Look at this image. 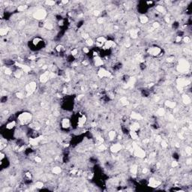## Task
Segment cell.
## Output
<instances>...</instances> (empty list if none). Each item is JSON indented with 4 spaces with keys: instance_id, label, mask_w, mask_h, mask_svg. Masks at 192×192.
I'll return each mask as SVG.
<instances>
[{
    "instance_id": "29",
    "label": "cell",
    "mask_w": 192,
    "mask_h": 192,
    "mask_svg": "<svg viewBox=\"0 0 192 192\" xmlns=\"http://www.w3.org/2000/svg\"><path fill=\"white\" fill-rule=\"evenodd\" d=\"M9 31L10 29L8 27H2L1 29H0V35H1V36H5Z\"/></svg>"
},
{
    "instance_id": "15",
    "label": "cell",
    "mask_w": 192,
    "mask_h": 192,
    "mask_svg": "<svg viewBox=\"0 0 192 192\" xmlns=\"http://www.w3.org/2000/svg\"><path fill=\"white\" fill-rule=\"evenodd\" d=\"M93 62H94V65L96 67H101L104 65V60L100 56L93 58Z\"/></svg>"
},
{
    "instance_id": "49",
    "label": "cell",
    "mask_w": 192,
    "mask_h": 192,
    "mask_svg": "<svg viewBox=\"0 0 192 192\" xmlns=\"http://www.w3.org/2000/svg\"><path fill=\"white\" fill-rule=\"evenodd\" d=\"M182 41V37L181 35H178V36H176V42L179 43V42H181Z\"/></svg>"
},
{
    "instance_id": "3",
    "label": "cell",
    "mask_w": 192,
    "mask_h": 192,
    "mask_svg": "<svg viewBox=\"0 0 192 192\" xmlns=\"http://www.w3.org/2000/svg\"><path fill=\"white\" fill-rule=\"evenodd\" d=\"M132 152H134V155L135 157L140 158H144L146 155V153L144 149H143L135 142L132 143Z\"/></svg>"
},
{
    "instance_id": "34",
    "label": "cell",
    "mask_w": 192,
    "mask_h": 192,
    "mask_svg": "<svg viewBox=\"0 0 192 192\" xmlns=\"http://www.w3.org/2000/svg\"><path fill=\"white\" fill-rule=\"evenodd\" d=\"M155 9L158 12H159L161 14H164L166 12V9H165L164 6H163V5H157L155 7Z\"/></svg>"
},
{
    "instance_id": "53",
    "label": "cell",
    "mask_w": 192,
    "mask_h": 192,
    "mask_svg": "<svg viewBox=\"0 0 192 192\" xmlns=\"http://www.w3.org/2000/svg\"><path fill=\"white\" fill-rule=\"evenodd\" d=\"M83 51L85 53H88L89 52V49L87 48V47H83Z\"/></svg>"
},
{
    "instance_id": "30",
    "label": "cell",
    "mask_w": 192,
    "mask_h": 192,
    "mask_svg": "<svg viewBox=\"0 0 192 192\" xmlns=\"http://www.w3.org/2000/svg\"><path fill=\"white\" fill-rule=\"evenodd\" d=\"M119 103L122 106H127L129 104V101L128 100V98L126 97H122L119 99Z\"/></svg>"
},
{
    "instance_id": "5",
    "label": "cell",
    "mask_w": 192,
    "mask_h": 192,
    "mask_svg": "<svg viewBox=\"0 0 192 192\" xmlns=\"http://www.w3.org/2000/svg\"><path fill=\"white\" fill-rule=\"evenodd\" d=\"M37 88V83L35 81H31L30 83H29L28 84L26 85L25 86V89L27 93V95H32V93L36 90Z\"/></svg>"
},
{
    "instance_id": "22",
    "label": "cell",
    "mask_w": 192,
    "mask_h": 192,
    "mask_svg": "<svg viewBox=\"0 0 192 192\" xmlns=\"http://www.w3.org/2000/svg\"><path fill=\"white\" fill-rule=\"evenodd\" d=\"M29 128H31L34 131H38L41 129V125L38 122H32L29 124Z\"/></svg>"
},
{
    "instance_id": "35",
    "label": "cell",
    "mask_w": 192,
    "mask_h": 192,
    "mask_svg": "<svg viewBox=\"0 0 192 192\" xmlns=\"http://www.w3.org/2000/svg\"><path fill=\"white\" fill-rule=\"evenodd\" d=\"M44 28L47 29V30H52L53 28V26L50 23H44Z\"/></svg>"
},
{
    "instance_id": "18",
    "label": "cell",
    "mask_w": 192,
    "mask_h": 192,
    "mask_svg": "<svg viewBox=\"0 0 192 192\" xmlns=\"http://www.w3.org/2000/svg\"><path fill=\"white\" fill-rule=\"evenodd\" d=\"M130 116H131V119L136 120V121H140L142 119H143V116L141 114L138 113H136L134 111L131 112Z\"/></svg>"
},
{
    "instance_id": "6",
    "label": "cell",
    "mask_w": 192,
    "mask_h": 192,
    "mask_svg": "<svg viewBox=\"0 0 192 192\" xmlns=\"http://www.w3.org/2000/svg\"><path fill=\"white\" fill-rule=\"evenodd\" d=\"M176 83H177V88L179 89H182L188 86L189 83H190V81L188 80V78H185V77H179L176 80Z\"/></svg>"
},
{
    "instance_id": "16",
    "label": "cell",
    "mask_w": 192,
    "mask_h": 192,
    "mask_svg": "<svg viewBox=\"0 0 192 192\" xmlns=\"http://www.w3.org/2000/svg\"><path fill=\"white\" fill-rule=\"evenodd\" d=\"M32 42V45L35 47H41L42 44H43V40L40 38H35L33 39V40L31 41Z\"/></svg>"
},
{
    "instance_id": "26",
    "label": "cell",
    "mask_w": 192,
    "mask_h": 192,
    "mask_svg": "<svg viewBox=\"0 0 192 192\" xmlns=\"http://www.w3.org/2000/svg\"><path fill=\"white\" fill-rule=\"evenodd\" d=\"M131 173L133 176H136L137 174V172H138V166L137 164H133L130 169Z\"/></svg>"
},
{
    "instance_id": "11",
    "label": "cell",
    "mask_w": 192,
    "mask_h": 192,
    "mask_svg": "<svg viewBox=\"0 0 192 192\" xmlns=\"http://www.w3.org/2000/svg\"><path fill=\"white\" fill-rule=\"evenodd\" d=\"M50 71H45V72H44L43 74H41L40 75V77H39V80H40V82L41 83H47L49 80V78L50 77Z\"/></svg>"
},
{
    "instance_id": "27",
    "label": "cell",
    "mask_w": 192,
    "mask_h": 192,
    "mask_svg": "<svg viewBox=\"0 0 192 192\" xmlns=\"http://www.w3.org/2000/svg\"><path fill=\"white\" fill-rule=\"evenodd\" d=\"M108 139L110 140H114V139L116 137V132L115 131H110L108 132Z\"/></svg>"
},
{
    "instance_id": "42",
    "label": "cell",
    "mask_w": 192,
    "mask_h": 192,
    "mask_svg": "<svg viewBox=\"0 0 192 192\" xmlns=\"http://www.w3.org/2000/svg\"><path fill=\"white\" fill-rule=\"evenodd\" d=\"M16 96H17V98H19V99H23V98H24V95L23 94V92H16Z\"/></svg>"
},
{
    "instance_id": "44",
    "label": "cell",
    "mask_w": 192,
    "mask_h": 192,
    "mask_svg": "<svg viewBox=\"0 0 192 192\" xmlns=\"http://www.w3.org/2000/svg\"><path fill=\"white\" fill-rule=\"evenodd\" d=\"M152 29H158V28H159V26H160V23L158 22H154L153 23H152Z\"/></svg>"
},
{
    "instance_id": "36",
    "label": "cell",
    "mask_w": 192,
    "mask_h": 192,
    "mask_svg": "<svg viewBox=\"0 0 192 192\" xmlns=\"http://www.w3.org/2000/svg\"><path fill=\"white\" fill-rule=\"evenodd\" d=\"M44 182L42 181H37L35 184V187L38 189H41L43 187H44Z\"/></svg>"
},
{
    "instance_id": "1",
    "label": "cell",
    "mask_w": 192,
    "mask_h": 192,
    "mask_svg": "<svg viewBox=\"0 0 192 192\" xmlns=\"http://www.w3.org/2000/svg\"><path fill=\"white\" fill-rule=\"evenodd\" d=\"M32 115L29 112H23L20 113L17 116V121L20 125H29L32 122Z\"/></svg>"
},
{
    "instance_id": "12",
    "label": "cell",
    "mask_w": 192,
    "mask_h": 192,
    "mask_svg": "<svg viewBox=\"0 0 192 192\" xmlns=\"http://www.w3.org/2000/svg\"><path fill=\"white\" fill-rule=\"evenodd\" d=\"M61 127L63 129H68L71 128V121L68 118H63L61 120Z\"/></svg>"
},
{
    "instance_id": "33",
    "label": "cell",
    "mask_w": 192,
    "mask_h": 192,
    "mask_svg": "<svg viewBox=\"0 0 192 192\" xmlns=\"http://www.w3.org/2000/svg\"><path fill=\"white\" fill-rule=\"evenodd\" d=\"M156 113H157L158 116H163L165 115L166 111H165V110L164 109L163 107H160V108H158V109L157 110Z\"/></svg>"
},
{
    "instance_id": "7",
    "label": "cell",
    "mask_w": 192,
    "mask_h": 192,
    "mask_svg": "<svg viewBox=\"0 0 192 192\" xmlns=\"http://www.w3.org/2000/svg\"><path fill=\"white\" fill-rule=\"evenodd\" d=\"M47 15V12L44 9H39L37 11H35L33 14V17L38 20H41L44 19Z\"/></svg>"
},
{
    "instance_id": "14",
    "label": "cell",
    "mask_w": 192,
    "mask_h": 192,
    "mask_svg": "<svg viewBox=\"0 0 192 192\" xmlns=\"http://www.w3.org/2000/svg\"><path fill=\"white\" fill-rule=\"evenodd\" d=\"M116 43L113 41H112V40H107V41L105 42L104 44V45L103 46V50H110V49L111 48H114L116 47Z\"/></svg>"
},
{
    "instance_id": "24",
    "label": "cell",
    "mask_w": 192,
    "mask_h": 192,
    "mask_svg": "<svg viewBox=\"0 0 192 192\" xmlns=\"http://www.w3.org/2000/svg\"><path fill=\"white\" fill-rule=\"evenodd\" d=\"M164 104L167 107L170 108V109H174L176 106V103L174 101H166L164 102Z\"/></svg>"
},
{
    "instance_id": "51",
    "label": "cell",
    "mask_w": 192,
    "mask_h": 192,
    "mask_svg": "<svg viewBox=\"0 0 192 192\" xmlns=\"http://www.w3.org/2000/svg\"><path fill=\"white\" fill-rule=\"evenodd\" d=\"M97 22H98V23H99V24H102L103 22H104V18H103V17H99V18H98Z\"/></svg>"
},
{
    "instance_id": "19",
    "label": "cell",
    "mask_w": 192,
    "mask_h": 192,
    "mask_svg": "<svg viewBox=\"0 0 192 192\" xmlns=\"http://www.w3.org/2000/svg\"><path fill=\"white\" fill-rule=\"evenodd\" d=\"M106 41H107V39L104 36H99L96 38L95 44L98 47H103Z\"/></svg>"
},
{
    "instance_id": "28",
    "label": "cell",
    "mask_w": 192,
    "mask_h": 192,
    "mask_svg": "<svg viewBox=\"0 0 192 192\" xmlns=\"http://www.w3.org/2000/svg\"><path fill=\"white\" fill-rule=\"evenodd\" d=\"M129 33H130V36L133 39H136L138 37V30H137V29H131V30H130Z\"/></svg>"
},
{
    "instance_id": "37",
    "label": "cell",
    "mask_w": 192,
    "mask_h": 192,
    "mask_svg": "<svg viewBox=\"0 0 192 192\" xmlns=\"http://www.w3.org/2000/svg\"><path fill=\"white\" fill-rule=\"evenodd\" d=\"M71 55L73 57L76 58L77 56L78 55V49H77V48H74V49H72L71 51Z\"/></svg>"
},
{
    "instance_id": "47",
    "label": "cell",
    "mask_w": 192,
    "mask_h": 192,
    "mask_svg": "<svg viewBox=\"0 0 192 192\" xmlns=\"http://www.w3.org/2000/svg\"><path fill=\"white\" fill-rule=\"evenodd\" d=\"M182 41L185 43H189L191 41V38L188 36H185V37L182 38Z\"/></svg>"
},
{
    "instance_id": "54",
    "label": "cell",
    "mask_w": 192,
    "mask_h": 192,
    "mask_svg": "<svg viewBox=\"0 0 192 192\" xmlns=\"http://www.w3.org/2000/svg\"><path fill=\"white\" fill-rule=\"evenodd\" d=\"M142 172H143V174H146L147 172H148V169H147V168H143V170H142Z\"/></svg>"
},
{
    "instance_id": "46",
    "label": "cell",
    "mask_w": 192,
    "mask_h": 192,
    "mask_svg": "<svg viewBox=\"0 0 192 192\" xmlns=\"http://www.w3.org/2000/svg\"><path fill=\"white\" fill-rule=\"evenodd\" d=\"M45 4L47 5V6H53L54 5L56 4V2L54 1H46Z\"/></svg>"
},
{
    "instance_id": "31",
    "label": "cell",
    "mask_w": 192,
    "mask_h": 192,
    "mask_svg": "<svg viewBox=\"0 0 192 192\" xmlns=\"http://www.w3.org/2000/svg\"><path fill=\"white\" fill-rule=\"evenodd\" d=\"M139 20H140V23H142V24H146L149 22V17H146V15H141L140 17H139Z\"/></svg>"
},
{
    "instance_id": "21",
    "label": "cell",
    "mask_w": 192,
    "mask_h": 192,
    "mask_svg": "<svg viewBox=\"0 0 192 192\" xmlns=\"http://www.w3.org/2000/svg\"><path fill=\"white\" fill-rule=\"evenodd\" d=\"M17 125V122L15 120H10L5 125V128L7 130H12L15 128Z\"/></svg>"
},
{
    "instance_id": "48",
    "label": "cell",
    "mask_w": 192,
    "mask_h": 192,
    "mask_svg": "<svg viewBox=\"0 0 192 192\" xmlns=\"http://www.w3.org/2000/svg\"><path fill=\"white\" fill-rule=\"evenodd\" d=\"M178 166H179V163L177 161H173L171 162V167H173V168H176V167H177Z\"/></svg>"
},
{
    "instance_id": "41",
    "label": "cell",
    "mask_w": 192,
    "mask_h": 192,
    "mask_svg": "<svg viewBox=\"0 0 192 192\" xmlns=\"http://www.w3.org/2000/svg\"><path fill=\"white\" fill-rule=\"evenodd\" d=\"M185 152H186V154L188 155V156H190L192 153V149L191 146H186V149H185Z\"/></svg>"
},
{
    "instance_id": "10",
    "label": "cell",
    "mask_w": 192,
    "mask_h": 192,
    "mask_svg": "<svg viewBox=\"0 0 192 192\" xmlns=\"http://www.w3.org/2000/svg\"><path fill=\"white\" fill-rule=\"evenodd\" d=\"M87 122V117L85 114H80L77 118V127L83 128Z\"/></svg>"
},
{
    "instance_id": "9",
    "label": "cell",
    "mask_w": 192,
    "mask_h": 192,
    "mask_svg": "<svg viewBox=\"0 0 192 192\" xmlns=\"http://www.w3.org/2000/svg\"><path fill=\"white\" fill-rule=\"evenodd\" d=\"M42 140H43L42 135H39V136L35 137H30L29 140V144L30 146H37L40 143Z\"/></svg>"
},
{
    "instance_id": "50",
    "label": "cell",
    "mask_w": 192,
    "mask_h": 192,
    "mask_svg": "<svg viewBox=\"0 0 192 192\" xmlns=\"http://www.w3.org/2000/svg\"><path fill=\"white\" fill-rule=\"evenodd\" d=\"M35 161L37 162V163H41V162L42 161V159H41V158H40L39 156H35Z\"/></svg>"
},
{
    "instance_id": "17",
    "label": "cell",
    "mask_w": 192,
    "mask_h": 192,
    "mask_svg": "<svg viewBox=\"0 0 192 192\" xmlns=\"http://www.w3.org/2000/svg\"><path fill=\"white\" fill-rule=\"evenodd\" d=\"M122 149V146L120 143H115V144H113L110 146V150L112 152H113V153H117V152L121 151Z\"/></svg>"
},
{
    "instance_id": "13",
    "label": "cell",
    "mask_w": 192,
    "mask_h": 192,
    "mask_svg": "<svg viewBox=\"0 0 192 192\" xmlns=\"http://www.w3.org/2000/svg\"><path fill=\"white\" fill-rule=\"evenodd\" d=\"M161 184V182L156 180L153 177H151V178L149 179V186L151 187V188H157V187L160 186Z\"/></svg>"
},
{
    "instance_id": "20",
    "label": "cell",
    "mask_w": 192,
    "mask_h": 192,
    "mask_svg": "<svg viewBox=\"0 0 192 192\" xmlns=\"http://www.w3.org/2000/svg\"><path fill=\"white\" fill-rule=\"evenodd\" d=\"M140 128V125L138 122H132L129 126V130L130 131H137Z\"/></svg>"
},
{
    "instance_id": "23",
    "label": "cell",
    "mask_w": 192,
    "mask_h": 192,
    "mask_svg": "<svg viewBox=\"0 0 192 192\" xmlns=\"http://www.w3.org/2000/svg\"><path fill=\"white\" fill-rule=\"evenodd\" d=\"M182 102L184 103L185 104L188 105V104H191V97L188 95H183L182 96Z\"/></svg>"
},
{
    "instance_id": "52",
    "label": "cell",
    "mask_w": 192,
    "mask_h": 192,
    "mask_svg": "<svg viewBox=\"0 0 192 192\" xmlns=\"http://www.w3.org/2000/svg\"><path fill=\"white\" fill-rule=\"evenodd\" d=\"M94 15L95 16H96V17H98V16H99L100 15V14H101V12L99 11H98V10H96V11H94Z\"/></svg>"
},
{
    "instance_id": "8",
    "label": "cell",
    "mask_w": 192,
    "mask_h": 192,
    "mask_svg": "<svg viewBox=\"0 0 192 192\" xmlns=\"http://www.w3.org/2000/svg\"><path fill=\"white\" fill-rule=\"evenodd\" d=\"M98 77L100 78H110L112 77V74L105 68H100L99 70L98 71Z\"/></svg>"
},
{
    "instance_id": "32",
    "label": "cell",
    "mask_w": 192,
    "mask_h": 192,
    "mask_svg": "<svg viewBox=\"0 0 192 192\" xmlns=\"http://www.w3.org/2000/svg\"><path fill=\"white\" fill-rule=\"evenodd\" d=\"M61 172H62V168L60 167H54L52 168V173L53 174H56V175H59V174H60L61 173Z\"/></svg>"
},
{
    "instance_id": "25",
    "label": "cell",
    "mask_w": 192,
    "mask_h": 192,
    "mask_svg": "<svg viewBox=\"0 0 192 192\" xmlns=\"http://www.w3.org/2000/svg\"><path fill=\"white\" fill-rule=\"evenodd\" d=\"M129 136L131 137V138L134 140H138L139 138V135H138V133L137 131H129V133H128Z\"/></svg>"
},
{
    "instance_id": "40",
    "label": "cell",
    "mask_w": 192,
    "mask_h": 192,
    "mask_svg": "<svg viewBox=\"0 0 192 192\" xmlns=\"http://www.w3.org/2000/svg\"><path fill=\"white\" fill-rule=\"evenodd\" d=\"M28 8V6L27 5H20L18 6L17 8V11L19 12H22V11H24L26 9Z\"/></svg>"
},
{
    "instance_id": "38",
    "label": "cell",
    "mask_w": 192,
    "mask_h": 192,
    "mask_svg": "<svg viewBox=\"0 0 192 192\" xmlns=\"http://www.w3.org/2000/svg\"><path fill=\"white\" fill-rule=\"evenodd\" d=\"M64 46L62 45V44H59V45H57L55 48V50L57 53H61L63 50H64Z\"/></svg>"
},
{
    "instance_id": "39",
    "label": "cell",
    "mask_w": 192,
    "mask_h": 192,
    "mask_svg": "<svg viewBox=\"0 0 192 192\" xmlns=\"http://www.w3.org/2000/svg\"><path fill=\"white\" fill-rule=\"evenodd\" d=\"M85 42H86V45H88V46H92L93 44H94V41H93V40L92 38H87L86 40L85 41Z\"/></svg>"
},
{
    "instance_id": "2",
    "label": "cell",
    "mask_w": 192,
    "mask_h": 192,
    "mask_svg": "<svg viewBox=\"0 0 192 192\" xmlns=\"http://www.w3.org/2000/svg\"><path fill=\"white\" fill-rule=\"evenodd\" d=\"M190 69V64L188 62V60L185 59H181L179 60V64L176 67V70L179 73L185 74L188 73V71Z\"/></svg>"
},
{
    "instance_id": "45",
    "label": "cell",
    "mask_w": 192,
    "mask_h": 192,
    "mask_svg": "<svg viewBox=\"0 0 192 192\" xmlns=\"http://www.w3.org/2000/svg\"><path fill=\"white\" fill-rule=\"evenodd\" d=\"M167 62H169V63H173L175 61V58H174V56H169L168 58L167 59Z\"/></svg>"
},
{
    "instance_id": "43",
    "label": "cell",
    "mask_w": 192,
    "mask_h": 192,
    "mask_svg": "<svg viewBox=\"0 0 192 192\" xmlns=\"http://www.w3.org/2000/svg\"><path fill=\"white\" fill-rule=\"evenodd\" d=\"M161 145L162 146V148H164V149H166V148L168 147V144H167V143L165 140H163L161 141Z\"/></svg>"
},
{
    "instance_id": "4",
    "label": "cell",
    "mask_w": 192,
    "mask_h": 192,
    "mask_svg": "<svg viewBox=\"0 0 192 192\" xmlns=\"http://www.w3.org/2000/svg\"><path fill=\"white\" fill-rule=\"evenodd\" d=\"M147 53L151 56L159 57L162 54V50H161V48H160L159 47H157V46L150 47L147 49Z\"/></svg>"
}]
</instances>
